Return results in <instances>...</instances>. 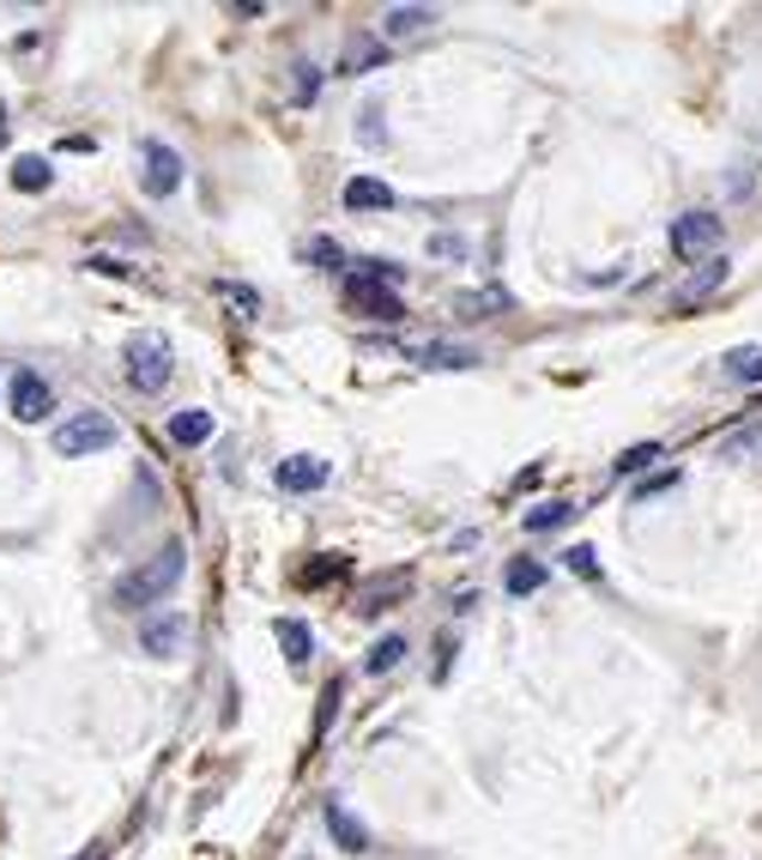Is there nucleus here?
<instances>
[{
  "label": "nucleus",
  "instance_id": "1",
  "mask_svg": "<svg viewBox=\"0 0 762 860\" xmlns=\"http://www.w3.org/2000/svg\"><path fill=\"white\" fill-rule=\"evenodd\" d=\"M182 563H188L182 539H164V546L152 551L146 563H134V570H127L122 582L109 588V600H115L122 612H146V607H158V600L170 594L176 582H182Z\"/></svg>",
  "mask_w": 762,
  "mask_h": 860
},
{
  "label": "nucleus",
  "instance_id": "2",
  "mask_svg": "<svg viewBox=\"0 0 762 860\" xmlns=\"http://www.w3.org/2000/svg\"><path fill=\"white\" fill-rule=\"evenodd\" d=\"M170 376H176V345H170V333H158V328L134 333V340H127V382H134L139 394H158Z\"/></svg>",
  "mask_w": 762,
  "mask_h": 860
},
{
  "label": "nucleus",
  "instance_id": "3",
  "mask_svg": "<svg viewBox=\"0 0 762 860\" xmlns=\"http://www.w3.org/2000/svg\"><path fill=\"white\" fill-rule=\"evenodd\" d=\"M345 310L364 315V322H399L406 303H399L394 286H382V279H369L364 267H357V273H345Z\"/></svg>",
  "mask_w": 762,
  "mask_h": 860
},
{
  "label": "nucleus",
  "instance_id": "4",
  "mask_svg": "<svg viewBox=\"0 0 762 860\" xmlns=\"http://www.w3.org/2000/svg\"><path fill=\"white\" fill-rule=\"evenodd\" d=\"M109 443H115V418H109V413H97V406L73 413L67 425L55 431V455H67V460L97 455V448H109Z\"/></svg>",
  "mask_w": 762,
  "mask_h": 860
},
{
  "label": "nucleus",
  "instance_id": "5",
  "mask_svg": "<svg viewBox=\"0 0 762 860\" xmlns=\"http://www.w3.org/2000/svg\"><path fill=\"white\" fill-rule=\"evenodd\" d=\"M720 237H727V225H720V213H678L671 218V255L678 261H702V255L720 249Z\"/></svg>",
  "mask_w": 762,
  "mask_h": 860
},
{
  "label": "nucleus",
  "instance_id": "6",
  "mask_svg": "<svg viewBox=\"0 0 762 860\" xmlns=\"http://www.w3.org/2000/svg\"><path fill=\"white\" fill-rule=\"evenodd\" d=\"M139 183L152 200H170L182 188V152L170 139H139Z\"/></svg>",
  "mask_w": 762,
  "mask_h": 860
},
{
  "label": "nucleus",
  "instance_id": "7",
  "mask_svg": "<svg viewBox=\"0 0 762 860\" xmlns=\"http://www.w3.org/2000/svg\"><path fill=\"white\" fill-rule=\"evenodd\" d=\"M7 401H12V418H19V425H43V418L55 413V388H49L36 370H19V376L7 382Z\"/></svg>",
  "mask_w": 762,
  "mask_h": 860
},
{
  "label": "nucleus",
  "instance_id": "8",
  "mask_svg": "<svg viewBox=\"0 0 762 860\" xmlns=\"http://www.w3.org/2000/svg\"><path fill=\"white\" fill-rule=\"evenodd\" d=\"M182 643H188V619H176V612H158V619L139 624V649H146L152 661H170Z\"/></svg>",
  "mask_w": 762,
  "mask_h": 860
},
{
  "label": "nucleus",
  "instance_id": "9",
  "mask_svg": "<svg viewBox=\"0 0 762 860\" xmlns=\"http://www.w3.org/2000/svg\"><path fill=\"white\" fill-rule=\"evenodd\" d=\"M273 479H279V491H321V485L333 479V467L321 455H285Z\"/></svg>",
  "mask_w": 762,
  "mask_h": 860
},
{
  "label": "nucleus",
  "instance_id": "10",
  "mask_svg": "<svg viewBox=\"0 0 762 860\" xmlns=\"http://www.w3.org/2000/svg\"><path fill=\"white\" fill-rule=\"evenodd\" d=\"M436 19H442L436 7H387L382 12V43H411V37H424Z\"/></svg>",
  "mask_w": 762,
  "mask_h": 860
},
{
  "label": "nucleus",
  "instance_id": "11",
  "mask_svg": "<svg viewBox=\"0 0 762 860\" xmlns=\"http://www.w3.org/2000/svg\"><path fill=\"white\" fill-rule=\"evenodd\" d=\"M394 207V188L382 176H352L345 183V213H387Z\"/></svg>",
  "mask_w": 762,
  "mask_h": 860
},
{
  "label": "nucleus",
  "instance_id": "12",
  "mask_svg": "<svg viewBox=\"0 0 762 860\" xmlns=\"http://www.w3.org/2000/svg\"><path fill=\"white\" fill-rule=\"evenodd\" d=\"M327 830H333V842H340L345 854H364L369 849V825H364V818H352L340 800H327Z\"/></svg>",
  "mask_w": 762,
  "mask_h": 860
},
{
  "label": "nucleus",
  "instance_id": "13",
  "mask_svg": "<svg viewBox=\"0 0 762 860\" xmlns=\"http://www.w3.org/2000/svg\"><path fill=\"white\" fill-rule=\"evenodd\" d=\"M727 273H732V267H727V261H708V267H702V273H696V279H690V286H683V291H678V298H671V310H696V303H702V298H708V291H720V286H727Z\"/></svg>",
  "mask_w": 762,
  "mask_h": 860
},
{
  "label": "nucleus",
  "instance_id": "14",
  "mask_svg": "<svg viewBox=\"0 0 762 860\" xmlns=\"http://www.w3.org/2000/svg\"><path fill=\"white\" fill-rule=\"evenodd\" d=\"M502 588H509L514 600L539 594V588H545V563H539V558H514L509 570H502Z\"/></svg>",
  "mask_w": 762,
  "mask_h": 860
},
{
  "label": "nucleus",
  "instance_id": "15",
  "mask_svg": "<svg viewBox=\"0 0 762 860\" xmlns=\"http://www.w3.org/2000/svg\"><path fill=\"white\" fill-rule=\"evenodd\" d=\"M418 364L424 370H467V364H478V352H467V345H448V340H430V345H418Z\"/></svg>",
  "mask_w": 762,
  "mask_h": 860
},
{
  "label": "nucleus",
  "instance_id": "16",
  "mask_svg": "<svg viewBox=\"0 0 762 860\" xmlns=\"http://www.w3.org/2000/svg\"><path fill=\"white\" fill-rule=\"evenodd\" d=\"M49 183H55V164L49 158H19L12 164V188H19V195H43Z\"/></svg>",
  "mask_w": 762,
  "mask_h": 860
},
{
  "label": "nucleus",
  "instance_id": "17",
  "mask_svg": "<svg viewBox=\"0 0 762 860\" xmlns=\"http://www.w3.org/2000/svg\"><path fill=\"white\" fill-rule=\"evenodd\" d=\"M382 37H352L345 43V61H340V73H369V68H382Z\"/></svg>",
  "mask_w": 762,
  "mask_h": 860
},
{
  "label": "nucleus",
  "instance_id": "18",
  "mask_svg": "<svg viewBox=\"0 0 762 860\" xmlns=\"http://www.w3.org/2000/svg\"><path fill=\"white\" fill-rule=\"evenodd\" d=\"M273 636H279V649H285V661H291V666H303V661H309V643H315V636H309V624H303V619H279V624H273Z\"/></svg>",
  "mask_w": 762,
  "mask_h": 860
},
{
  "label": "nucleus",
  "instance_id": "19",
  "mask_svg": "<svg viewBox=\"0 0 762 860\" xmlns=\"http://www.w3.org/2000/svg\"><path fill=\"white\" fill-rule=\"evenodd\" d=\"M212 436V413H176L170 418V443L176 448H200Z\"/></svg>",
  "mask_w": 762,
  "mask_h": 860
},
{
  "label": "nucleus",
  "instance_id": "20",
  "mask_svg": "<svg viewBox=\"0 0 762 860\" xmlns=\"http://www.w3.org/2000/svg\"><path fill=\"white\" fill-rule=\"evenodd\" d=\"M720 370H727L732 382H762V345H732V352L720 358Z\"/></svg>",
  "mask_w": 762,
  "mask_h": 860
},
{
  "label": "nucleus",
  "instance_id": "21",
  "mask_svg": "<svg viewBox=\"0 0 762 860\" xmlns=\"http://www.w3.org/2000/svg\"><path fill=\"white\" fill-rule=\"evenodd\" d=\"M575 509H581V504H570V497H551V504L526 509V533H551V528H563V521H570Z\"/></svg>",
  "mask_w": 762,
  "mask_h": 860
},
{
  "label": "nucleus",
  "instance_id": "22",
  "mask_svg": "<svg viewBox=\"0 0 762 860\" xmlns=\"http://www.w3.org/2000/svg\"><path fill=\"white\" fill-rule=\"evenodd\" d=\"M399 661H406V636H382V643L364 654V673H376V678H382V673H394Z\"/></svg>",
  "mask_w": 762,
  "mask_h": 860
},
{
  "label": "nucleus",
  "instance_id": "23",
  "mask_svg": "<svg viewBox=\"0 0 762 860\" xmlns=\"http://www.w3.org/2000/svg\"><path fill=\"white\" fill-rule=\"evenodd\" d=\"M666 455V448L660 443H636V448H624V455H617V479H624V473H641V467H654V460H660Z\"/></svg>",
  "mask_w": 762,
  "mask_h": 860
},
{
  "label": "nucleus",
  "instance_id": "24",
  "mask_svg": "<svg viewBox=\"0 0 762 860\" xmlns=\"http://www.w3.org/2000/svg\"><path fill=\"white\" fill-rule=\"evenodd\" d=\"M563 570L581 576V582H599V558H593V546H575V551H563Z\"/></svg>",
  "mask_w": 762,
  "mask_h": 860
},
{
  "label": "nucleus",
  "instance_id": "25",
  "mask_svg": "<svg viewBox=\"0 0 762 860\" xmlns=\"http://www.w3.org/2000/svg\"><path fill=\"white\" fill-rule=\"evenodd\" d=\"M303 255H309V267H333V273H340V267H345V249H340V242H333V237H315Z\"/></svg>",
  "mask_w": 762,
  "mask_h": 860
},
{
  "label": "nucleus",
  "instance_id": "26",
  "mask_svg": "<svg viewBox=\"0 0 762 860\" xmlns=\"http://www.w3.org/2000/svg\"><path fill=\"white\" fill-rule=\"evenodd\" d=\"M502 310H509V291H484V298L472 291V298H460V315H502Z\"/></svg>",
  "mask_w": 762,
  "mask_h": 860
},
{
  "label": "nucleus",
  "instance_id": "27",
  "mask_svg": "<svg viewBox=\"0 0 762 860\" xmlns=\"http://www.w3.org/2000/svg\"><path fill=\"white\" fill-rule=\"evenodd\" d=\"M666 491H678V467H671V473H654V479H641V485H636L641 504H648V497H666Z\"/></svg>",
  "mask_w": 762,
  "mask_h": 860
},
{
  "label": "nucleus",
  "instance_id": "28",
  "mask_svg": "<svg viewBox=\"0 0 762 860\" xmlns=\"http://www.w3.org/2000/svg\"><path fill=\"white\" fill-rule=\"evenodd\" d=\"M376 115H382L376 104H364V122H357V134H364L369 146H376V139H382V122H376Z\"/></svg>",
  "mask_w": 762,
  "mask_h": 860
},
{
  "label": "nucleus",
  "instance_id": "29",
  "mask_svg": "<svg viewBox=\"0 0 762 860\" xmlns=\"http://www.w3.org/2000/svg\"><path fill=\"white\" fill-rule=\"evenodd\" d=\"M0 139H7V104H0Z\"/></svg>",
  "mask_w": 762,
  "mask_h": 860
},
{
  "label": "nucleus",
  "instance_id": "30",
  "mask_svg": "<svg viewBox=\"0 0 762 860\" xmlns=\"http://www.w3.org/2000/svg\"><path fill=\"white\" fill-rule=\"evenodd\" d=\"M80 860H103V849H92V854H80Z\"/></svg>",
  "mask_w": 762,
  "mask_h": 860
}]
</instances>
